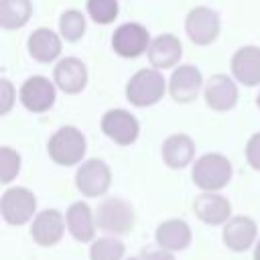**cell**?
I'll return each mask as SVG.
<instances>
[{"instance_id": "6da1fadb", "label": "cell", "mask_w": 260, "mask_h": 260, "mask_svg": "<svg viewBox=\"0 0 260 260\" xmlns=\"http://www.w3.org/2000/svg\"><path fill=\"white\" fill-rule=\"evenodd\" d=\"M165 95V77L156 69H140L126 85V98L132 106L144 108L156 104Z\"/></svg>"}, {"instance_id": "7a4b0ae2", "label": "cell", "mask_w": 260, "mask_h": 260, "mask_svg": "<svg viewBox=\"0 0 260 260\" xmlns=\"http://www.w3.org/2000/svg\"><path fill=\"white\" fill-rule=\"evenodd\" d=\"M230 179H232V162L217 152L203 154L201 158H197L193 167V181L203 191H217L225 187Z\"/></svg>"}, {"instance_id": "3957f363", "label": "cell", "mask_w": 260, "mask_h": 260, "mask_svg": "<svg viewBox=\"0 0 260 260\" xmlns=\"http://www.w3.org/2000/svg\"><path fill=\"white\" fill-rule=\"evenodd\" d=\"M47 148L57 165L69 167L79 162L81 156L85 154V136L73 126H63L49 138Z\"/></svg>"}, {"instance_id": "277c9868", "label": "cell", "mask_w": 260, "mask_h": 260, "mask_svg": "<svg viewBox=\"0 0 260 260\" xmlns=\"http://www.w3.org/2000/svg\"><path fill=\"white\" fill-rule=\"evenodd\" d=\"M98 228L108 234H126L134 225V209L128 201L112 197L98 207Z\"/></svg>"}, {"instance_id": "5b68a950", "label": "cell", "mask_w": 260, "mask_h": 260, "mask_svg": "<svg viewBox=\"0 0 260 260\" xmlns=\"http://www.w3.org/2000/svg\"><path fill=\"white\" fill-rule=\"evenodd\" d=\"M35 207H37V197L32 195V191L22 187L6 189L0 201L2 215L10 225H22L24 221H28L35 213Z\"/></svg>"}, {"instance_id": "8992f818", "label": "cell", "mask_w": 260, "mask_h": 260, "mask_svg": "<svg viewBox=\"0 0 260 260\" xmlns=\"http://www.w3.org/2000/svg\"><path fill=\"white\" fill-rule=\"evenodd\" d=\"M110 181H112V173H110V167L100 160V158H89L85 160L77 175H75V185L77 189L87 195V197H98V195H104L108 189H110Z\"/></svg>"}, {"instance_id": "52a82bcc", "label": "cell", "mask_w": 260, "mask_h": 260, "mask_svg": "<svg viewBox=\"0 0 260 260\" xmlns=\"http://www.w3.org/2000/svg\"><path fill=\"white\" fill-rule=\"evenodd\" d=\"M112 47L114 51L120 55V57H138L142 55L148 47H150V37H148V30L138 24V22H126V24H120L116 30H114V37H112Z\"/></svg>"}, {"instance_id": "ba28073f", "label": "cell", "mask_w": 260, "mask_h": 260, "mask_svg": "<svg viewBox=\"0 0 260 260\" xmlns=\"http://www.w3.org/2000/svg\"><path fill=\"white\" fill-rule=\"evenodd\" d=\"M185 28L195 45H209L219 35V18L211 8L197 6L187 14Z\"/></svg>"}, {"instance_id": "9c48e42d", "label": "cell", "mask_w": 260, "mask_h": 260, "mask_svg": "<svg viewBox=\"0 0 260 260\" xmlns=\"http://www.w3.org/2000/svg\"><path fill=\"white\" fill-rule=\"evenodd\" d=\"M102 130L118 144H132L138 136V122L126 110H110L102 118Z\"/></svg>"}, {"instance_id": "30bf717a", "label": "cell", "mask_w": 260, "mask_h": 260, "mask_svg": "<svg viewBox=\"0 0 260 260\" xmlns=\"http://www.w3.org/2000/svg\"><path fill=\"white\" fill-rule=\"evenodd\" d=\"M20 102L30 112H45L55 104V87L47 77H30L20 87Z\"/></svg>"}, {"instance_id": "8fae6325", "label": "cell", "mask_w": 260, "mask_h": 260, "mask_svg": "<svg viewBox=\"0 0 260 260\" xmlns=\"http://www.w3.org/2000/svg\"><path fill=\"white\" fill-rule=\"evenodd\" d=\"M193 211H195V215L203 223L219 225V223H223V221L230 219L232 207H230V201L225 197H221V195H217L213 191H205L199 197H195Z\"/></svg>"}, {"instance_id": "7c38bea8", "label": "cell", "mask_w": 260, "mask_h": 260, "mask_svg": "<svg viewBox=\"0 0 260 260\" xmlns=\"http://www.w3.org/2000/svg\"><path fill=\"white\" fill-rule=\"evenodd\" d=\"M63 228H65L63 215L57 209H45L35 217L32 228H30V236L41 246H53L61 240Z\"/></svg>"}, {"instance_id": "4fadbf2b", "label": "cell", "mask_w": 260, "mask_h": 260, "mask_svg": "<svg viewBox=\"0 0 260 260\" xmlns=\"http://www.w3.org/2000/svg\"><path fill=\"white\" fill-rule=\"evenodd\" d=\"M55 83L65 93H77L87 83V69L75 57H65L55 65Z\"/></svg>"}, {"instance_id": "5bb4252c", "label": "cell", "mask_w": 260, "mask_h": 260, "mask_svg": "<svg viewBox=\"0 0 260 260\" xmlns=\"http://www.w3.org/2000/svg\"><path fill=\"white\" fill-rule=\"evenodd\" d=\"M256 238V223L246 215H236L223 225V244L234 252H244Z\"/></svg>"}, {"instance_id": "9a60e30c", "label": "cell", "mask_w": 260, "mask_h": 260, "mask_svg": "<svg viewBox=\"0 0 260 260\" xmlns=\"http://www.w3.org/2000/svg\"><path fill=\"white\" fill-rule=\"evenodd\" d=\"M199 87H201V73L193 65H181L171 75L169 89H171V95L177 102L185 104V102L195 100L197 93H199Z\"/></svg>"}, {"instance_id": "2e32d148", "label": "cell", "mask_w": 260, "mask_h": 260, "mask_svg": "<svg viewBox=\"0 0 260 260\" xmlns=\"http://www.w3.org/2000/svg\"><path fill=\"white\" fill-rule=\"evenodd\" d=\"M205 102L209 108L223 112L232 110L238 102V89L228 75H213L205 85Z\"/></svg>"}, {"instance_id": "e0dca14e", "label": "cell", "mask_w": 260, "mask_h": 260, "mask_svg": "<svg viewBox=\"0 0 260 260\" xmlns=\"http://www.w3.org/2000/svg\"><path fill=\"white\" fill-rule=\"evenodd\" d=\"M232 73L244 85H258L260 83V49L258 47L238 49L232 59Z\"/></svg>"}, {"instance_id": "ac0fdd59", "label": "cell", "mask_w": 260, "mask_h": 260, "mask_svg": "<svg viewBox=\"0 0 260 260\" xmlns=\"http://www.w3.org/2000/svg\"><path fill=\"white\" fill-rule=\"evenodd\" d=\"M181 53H183V47L175 35H158L156 39L150 41V47H148V59L156 69L173 67L181 59Z\"/></svg>"}, {"instance_id": "d6986e66", "label": "cell", "mask_w": 260, "mask_h": 260, "mask_svg": "<svg viewBox=\"0 0 260 260\" xmlns=\"http://www.w3.org/2000/svg\"><path fill=\"white\" fill-rule=\"evenodd\" d=\"M195 146L187 134H173L162 144V158L171 169H183L193 160Z\"/></svg>"}, {"instance_id": "ffe728a7", "label": "cell", "mask_w": 260, "mask_h": 260, "mask_svg": "<svg viewBox=\"0 0 260 260\" xmlns=\"http://www.w3.org/2000/svg\"><path fill=\"white\" fill-rule=\"evenodd\" d=\"M28 51L41 63H51L61 53V41L51 28H39L28 37Z\"/></svg>"}, {"instance_id": "44dd1931", "label": "cell", "mask_w": 260, "mask_h": 260, "mask_svg": "<svg viewBox=\"0 0 260 260\" xmlns=\"http://www.w3.org/2000/svg\"><path fill=\"white\" fill-rule=\"evenodd\" d=\"M156 242L167 250H183L191 242V228L183 219H169L156 228Z\"/></svg>"}, {"instance_id": "7402d4cb", "label": "cell", "mask_w": 260, "mask_h": 260, "mask_svg": "<svg viewBox=\"0 0 260 260\" xmlns=\"http://www.w3.org/2000/svg\"><path fill=\"white\" fill-rule=\"evenodd\" d=\"M67 228H69L71 236L79 242H89L93 238L95 221L91 217V209L87 207V203L79 201L67 209Z\"/></svg>"}, {"instance_id": "603a6c76", "label": "cell", "mask_w": 260, "mask_h": 260, "mask_svg": "<svg viewBox=\"0 0 260 260\" xmlns=\"http://www.w3.org/2000/svg\"><path fill=\"white\" fill-rule=\"evenodd\" d=\"M30 0H0V24L4 28H20L30 18Z\"/></svg>"}, {"instance_id": "cb8c5ba5", "label": "cell", "mask_w": 260, "mask_h": 260, "mask_svg": "<svg viewBox=\"0 0 260 260\" xmlns=\"http://www.w3.org/2000/svg\"><path fill=\"white\" fill-rule=\"evenodd\" d=\"M122 256H124V244L114 236L95 240L89 250L91 260H122Z\"/></svg>"}, {"instance_id": "d4e9b609", "label": "cell", "mask_w": 260, "mask_h": 260, "mask_svg": "<svg viewBox=\"0 0 260 260\" xmlns=\"http://www.w3.org/2000/svg\"><path fill=\"white\" fill-rule=\"evenodd\" d=\"M59 30L65 41H77L85 32V18L77 10H65L59 18Z\"/></svg>"}, {"instance_id": "484cf974", "label": "cell", "mask_w": 260, "mask_h": 260, "mask_svg": "<svg viewBox=\"0 0 260 260\" xmlns=\"http://www.w3.org/2000/svg\"><path fill=\"white\" fill-rule=\"evenodd\" d=\"M87 12L98 24H108L118 16V0H87Z\"/></svg>"}, {"instance_id": "4316f807", "label": "cell", "mask_w": 260, "mask_h": 260, "mask_svg": "<svg viewBox=\"0 0 260 260\" xmlns=\"http://www.w3.org/2000/svg\"><path fill=\"white\" fill-rule=\"evenodd\" d=\"M18 169H20V156H18V152L12 150V148H8V146H2L0 148V181L2 183L12 181L18 175Z\"/></svg>"}, {"instance_id": "83f0119b", "label": "cell", "mask_w": 260, "mask_h": 260, "mask_svg": "<svg viewBox=\"0 0 260 260\" xmlns=\"http://www.w3.org/2000/svg\"><path fill=\"white\" fill-rule=\"evenodd\" d=\"M246 158H248V162L256 171H260V132H256L248 140V144H246Z\"/></svg>"}, {"instance_id": "f1b7e54d", "label": "cell", "mask_w": 260, "mask_h": 260, "mask_svg": "<svg viewBox=\"0 0 260 260\" xmlns=\"http://www.w3.org/2000/svg\"><path fill=\"white\" fill-rule=\"evenodd\" d=\"M0 95H2V108H0V112L2 114H6L8 110H10V106H12V95H14V89H12V83L8 81V79H2L0 81Z\"/></svg>"}, {"instance_id": "f546056e", "label": "cell", "mask_w": 260, "mask_h": 260, "mask_svg": "<svg viewBox=\"0 0 260 260\" xmlns=\"http://www.w3.org/2000/svg\"><path fill=\"white\" fill-rule=\"evenodd\" d=\"M142 260H175V256L167 248H160V250L148 248V250L142 252Z\"/></svg>"}, {"instance_id": "4dcf8cb0", "label": "cell", "mask_w": 260, "mask_h": 260, "mask_svg": "<svg viewBox=\"0 0 260 260\" xmlns=\"http://www.w3.org/2000/svg\"><path fill=\"white\" fill-rule=\"evenodd\" d=\"M254 260H260V242H258L256 248H254Z\"/></svg>"}, {"instance_id": "1f68e13d", "label": "cell", "mask_w": 260, "mask_h": 260, "mask_svg": "<svg viewBox=\"0 0 260 260\" xmlns=\"http://www.w3.org/2000/svg\"><path fill=\"white\" fill-rule=\"evenodd\" d=\"M256 104H258V108H260V93H258V98H256Z\"/></svg>"}, {"instance_id": "d6a6232c", "label": "cell", "mask_w": 260, "mask_h": 260, "mask_svg": "<svg viewBox=\"0 0 260 260\" xmlns=\"http://www.w3.org/2000/svg\"><path fill=\"white\" fill-rule=\"evenodd\" d=\"M128 260H142V258H128Z\"/></svg>"}]
</instances>
